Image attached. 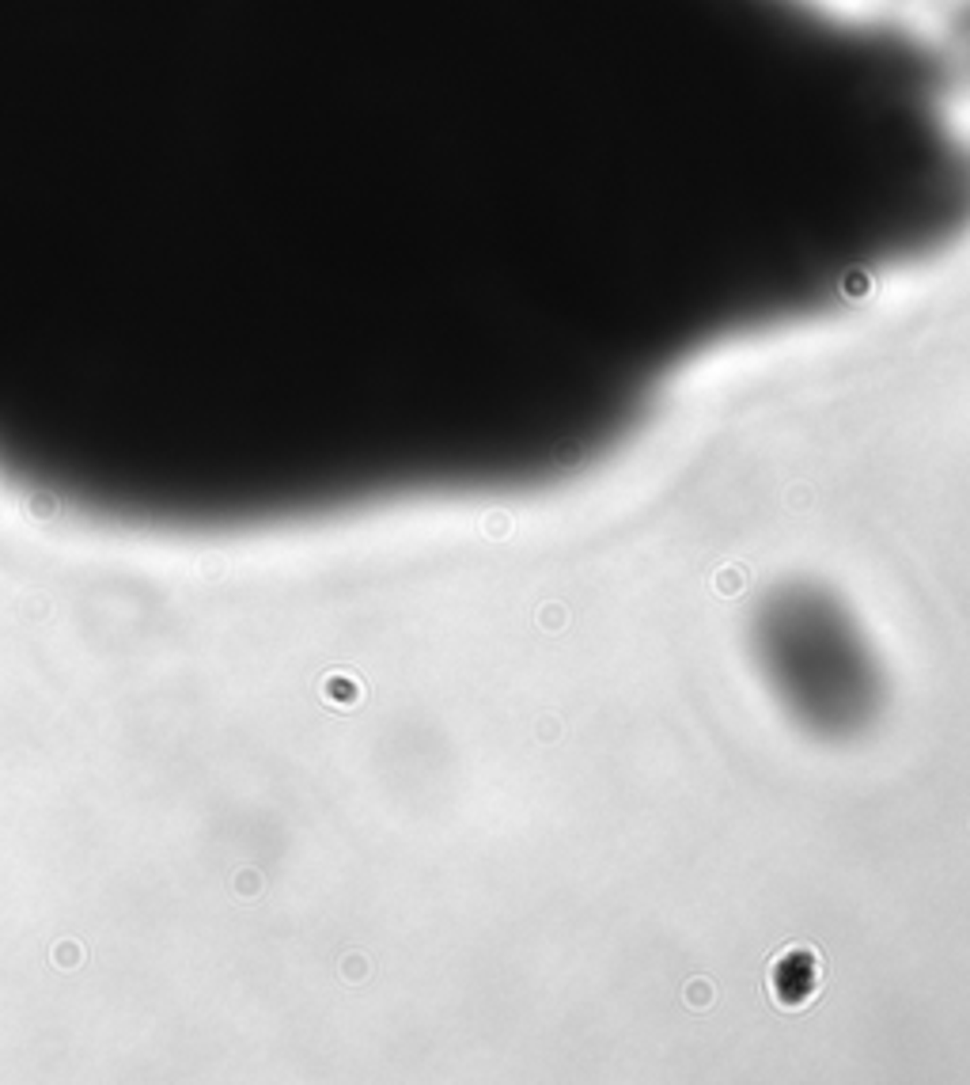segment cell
Instances as JSON below:
<instances>
[{"label":"cell","mask_w":970,"mask_h":1085,"mask_svg":"<svg viewBox=\"0 0 970 1085\" xmlns=\"http://www.w3.org/2000/svg\"><path fill=\"white\" fill-rule=\"evenodd\" d=\"M823 991V961L811 945H784L766 968V994L784 1013H800Z\"/></svg>","instance_id":"obj_1"}]
</instances>
